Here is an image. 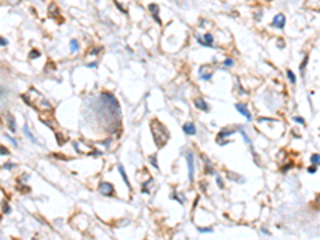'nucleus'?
Returning <instances> with one entry per match:
<instances>
[{"instance_id": "1", "label": "nucleus", "mask_w": 320, "mask_h": 240, "mask_svg": "<svg viewBox=\"0 0 320 240\" xmlns=\"http://www.w3.org/2000/svg\"><path fill=\"white\" fill-rule=\"evenodd\" d=\"M151 128H152V133H154L155 144H157L159 147H162V146H163V143H162V138H160V135H162L163 138H166V139L170 138V135H168V131H166V128L162 125V123H159L157 120H154V122L151 123Z\"/></svg>"}, {"instance_id": "2", "label": "nucleus", "mask_w": 320, "mask_h": 240, "mask_svg": "<svg viewBox=\"0 0 320 240\" xmlns=\"http://www.w3.org/2000/svg\"><path fill=\"white\" fill-rule=\"evenodd\" d=\"M98 192L104 197H112L114 195V187H112L111 183H101L99 187H98Z\"/></svg>"}, {"instance_id": "3", "label": "nucleus", "mask_w": 320, "mask_h": 240, "mask_svg": "<svg viewBox=\"0 0 320 240\" xmlns=\"http://www.w3.org/2000/svg\"><path fill=\"white\" fill-rule=\"evenodd\" d=\"M186 162H187V168H189V181L194 179V173H195V165H194V155L192 152L186 154Z\"/></svg>"}, {"instance_id": "4", "label": "nucleus", "mask_w": 320, "mask_h": 240, "mask_svg": "<svg viewBox=\"0 0 320 240\" xmlns=\"http://www.w3.org/2000/svg\"><path fill=\"white\" fill-rule=\"evenodd\" d=\"M197 42L200 43V45H205V47H214L213 43V35L210 32H207L205 35H203V39H200L199 35H197Z\"/></svg>"}, {"instance_id": "5", "label": "nucleus", "mask_w": 320, "mask_h": 240, "mask_svg": "<svg viewBox=\"0 0 320 240\" xmlns=\"http://www.w3.org/2000/svg\"><path fill=\"white\" fill-rule=\"evenodd\" d=\"M272 26L277 27V29H283V26H285V16L282 15V13L275 15L274 19H272Z\"/></svg>"}, {"instance_id": "6", "label": "nucleus", "mask_w": 320, "mask_h": 240, "mask_svg": "<svg viewBox=\"0 0 320 240\" xmlns=\"http://www.w3.org/2000/svg\"><path fill=\"white\" fill-rule=\"evenodd\" d=\"M183 130H184V133H186V135H195V133H197L195 125H194L192 122H187V123H184V125H183Z\"/></svg>"}, {"instance_id": "7", "label": "nucleus", "mask_w": 320, "mask_h": 240, "mask_svg": "<svg viewBox=\"0 0 320 240\" xmlns=\"http://www.w3.org/2000/svg\"><path fill=\"white\" fill-rule=\"evenodd\" d=\"M235 109L240 112L242 115H245V117H247L248 120H251V119H253V117H251V114H250V111H248V109L245 107L243 104H235Z\"/></svg>"}, {"instance_id": "8", "label": "nucleus", "mask_w": 320, "mask_h": 240, "mask_svg": "<svg viewBox=\"0 0 320 240\" xmlns=\"http://www.w3.org/2000/svg\"><path fill=\"white\" fill-rule=\"evenodd\" d=\"M195 106H197V109H200V111H208V104H207V101L203 98H197L195 99Z\"/></svg>"}, {"instance_id": "9", "label": "nucleus", "mask_w": 320, "mask_h": 240, "mask_svg": "<svg viewBox=\"0 0 320 240\" xmlns=\"http://www.w3.org/2000/svg\"><path fill=\"white\" fill-rule=\"evenodd\" d=\"M117 170H118V173H120V176L123 178L125 184H127V186L130 187L131 184H130V181H128V176H127V173H125V168H123V165H122V163H118V165H117Z\"/></svg>"}, {"instance_id": "10", "label": "nucleus", "mask_w": 320, "mask_h": 240, "mask_svg": "<svg viewBox=\"0 0 320 240\" xmlns=\"http://www.w3.org/2000/svg\"><path fill=\"white\" fill-rule=\"evenodd\" d=\"M230 135H234L232 130H229V128H223V130L219 131V135H218V141H221L223 138H227V136H230Z\"/></svg>"}, {"instance_id": "11", "label": "nucleus", "mask_w": 320, "mask_h": 240, "mask_svg": "<svg viewBox=\"0 0 320 240\" xmlns=\"http://www.w3.org/2000/svg\"><path fill=\"white\" fill-rule=\"evenodd\" d=\"M149 11L154 15V18H155V21L157 23H160V18H159V6L155 5V3H152V5H149Z\"/></svg>"}, {"instance_id": "12", "label": "nucleus", "mask_w": 320, "mask_h": 240, "mask_svg": "<svg viewBox=\"0 0 320 240\" xmlns=\"http://www.w3.org/2000/svg\"><path fill=\"white\" fill-rule=\"evenodd\" d=\"M6 122H8V126H10V131L15 133L16 131V125H15V119L11 115H6Z\"/></svg>"}, {"instance_id": "13", "label": "nucleus", "mask_w": 320, "mask_h": 240, "mask_svg": "<svg viewBox=\"0 0 320 240\" xmlns=\"http://www.w3.org/2000/svg\"><path fill=\"white\" fill-rule=\"evenodd\" d=\"M24 133H26V136H27V138H29V139H30V141H32V143H37L35 136H34L32 133H30V130H29V126H27V123L24 125Z\"/></svg>"}, {"instance_id": "14", "label": "nucleus", "mask_w": 320, "mask_h": 240, "mask_svg": "<svg viewBox=\"0 0 320 240\" xmlns=\"http://www.w3.org/2000/svg\"><path fill=\"white\" fill-rule=\"evenodd\" d=\"M79 48H80V45H79V42H77L75 39L70 40V53H75V51H79Z\"/></svg>"}, {"instance_id": "15", "label": "nucleus", "mask_w": 320, "mask_h": 240, "mask_svg": "<svg viewBox=\"0 0 320 240\" xmlns=\"http://www.w3.org/2000/svg\"><path fill=\"white\" fill-rule=\"evenodd\" d=\"M311 162H312V165H320V154H312Z\"/></svg>"}, {"instance_id": "16", "label": "nucleus", "mask_w": 320, "mask_h": 240, "mask_svg": "<svg viewBox=\"0 0 320 240\" xmlns=\"http://www.w3.org/2000/svg\"><path fill=\"white\" fill-rule=\"evenodd\" d=\"M307 61H309V56H304V59H302L301 66H299V71H301V74H304V71H306V66H307Z\"/></svg>"}, {"instance_id": "17", "label": "nucleus", "mask_w": 320, "mask_h": 240, "mask_svg": "<svg viewBox=\"0 0 320 240\" xmlns=\"http://www.w3.org/2000/svg\"><path fill=\"white\" fill-rule=\"evenodd\" d=\"M205 163H207V171H205V173L207 174H214V170H213V167H210V160L208 159H205Z\"/></svg>"}, {"instance_id": "18", "label": "nucleus", "mask_w": 320, "mask_h": 240, "mask_svg": "<svg viewBox=\"0 0 320 240\" xmlns=\"http://www.w3.org/2000/svg\"><path fill=\"white\" fill-rule=\"evenodd\" d=\"M287 77L290 78V82H291V83H296V75H295V74H293V72H291L290 69L287 71Z\"/></svg>"}, {"instance_id": "19", "label": "nucleus", "mask_w": 320, "mask_h": 240, "mask_svg": "<svg viewBox=\"0 0 320 240\" xmlns=\"http://www.w3.org/2000/svg\"><path fill=\"white\" fill-rule=\"evenodd\" d=\"M199 232H202V234H210V232H213V227H199Z\"/></svg>"}, {"instance_id": "20", "label": "nucleus", "mask_w": 320, "mask_h": 240, "mask_svg": "<svg viewBox=\"0 0 320 240\" xmlns=\"http://www.w3.org/2000/svg\"><path fill=\"white\" fill-rule=\"evenodd\" d=\"M224 66H226V67H230V66H234V61L230 59V58H227V59L224 61Z\"/></svg>"}, {"instance_id": "21", "label": "nucleus", "mask_w": 320, "mask_h": 240, "mask_svg": "<svg viewBox=\"0 0 320 240\" xmlns=\"http://www.w3.org/2000/svg\"><path fill=\"white\" fill-rule=\"evenodd\" d=\"M315 171H317V165H312V167L307 168V173H311V174H314Z\"/></svg>"}, {"instance_id": "22", "label": "nucleus", "mask_w": 320, "mask_h": 240, "mask_svg": "<svg viewBox=\"0 0 320 240\" xmlns=\"http://www.w3.org/2000/svg\"><path fill=\"white\" fill-rule=\"evenodd\" d=\"M258 122L263 123V122H274V119H267V117H259L258 119Z\"/></svg>"}, {"instance_id": "23", "label": "nucleus", "mask_w": 320, "mask_h": 240, "mask_svg": "<svg viewBox=\"0 0 320 240\" xmlns=\"http://www.w3.org/2000/svg\"><path fill=\"white\" fill-rule=\"evenodd\" d=\"M39 54H40L39 51H37V50H34V51H30V54H29V56H30V58H34V59H35V58H39Z\"/></svg>"}, {"instance_id": "24", "label": "nucleus", "mask_w": 320, "mask_h": 240, "mask_svg": "<svg viewBox=\"0 0 320 240\" xmlns=\"http://www.w3.org/2000/svg\"><path fill=\"white\" fill-rule=\"evenodd\" d=\"M293 120H295L296 123H301V125H304V119H302V117H295Z\"/></svg>"}, {"instance_id": "25", "label": "nucleus", "mask_w": 320, "mask_h": 240, "mask_svg": "<svg viewBox=\"0 0 320 240\" xmlns=\"http://www.w3.org/2000/svg\"><path fill=\"white\" fill-rule=\"evenodd\" d=\"M216 184H218L219 187H223V186H224V184H223V179H221V178L218 176V174H216Z\"/></svg>"}, {"instance_id": "26", "label": "nucleus", "mask_w": 320, "mask_h": 240, "mask_svg": "<svg viewBox=\"0 0 320 240\" xmlns=\"http://www.w3.org/2000/svg\"><path fill=\"white\" fill-rule=\"evenodd\" d=\"M10 211H11V210H10V205H6V203H5V205H3V213H6V215H8Z\"/></svg>"}, {"instance_id": "27", "label": "nucleus", "mask_w": 320, "mask_h": 240, "mask_svg": "<svg viewBox=\"0 0 320 240\" xmlns=\"http://www.w3.org/2000/svg\"><path fill=\"white\" fill-rule=\"evenodd\" d=\"M3 168H5V170H11V168H15V165H13V163H5Z\"/></svg>"}, {"instance_id": "28", "label": "nucleus", "mask_w": 320, "mask_h": 240, "mask_svg": "<svg viewBox=\"0 0 320 240\" xmlns=\"http://www.w3.org/2000/svg\"><path fill=\"white\" fill-rule=\"evenodd\" d=\"M6 139H10V141H11L13 144H15V146H18V141H16L15 138H11V136H8V135H6Z\"/></svg>"}, {"instance_id": "29", "label": "nucleus", "mask_w": 320, "mask_h": 240, "mask_svg": "<svg viewBox=\"0 0 320 240\" xmlns=\"http://www.w3.org/2000/svg\"><path fill=\"white\" fill-rule=\"evenodd\" d=\"M151 163H152V165H154L155 168L159 167V165H157V160H155V157H151Z\"/></svg>"}, {"instance_id": "30", "label": "nucleus", "mask_w": 320, "mask_h": 240, "mask_svg": "<svg viewBox=\"0 0 320 240\" xmlns=\"http://www.w3.org/2000/svg\"><path fill=\"white\" fill-rule=\"evenodd\" d=\"M315 207H317L319 210H320V195H319L317 198H315Z\"/></svg>"}, {"instance_id": "31", "label": "nucleus", "mask_w": 320, "mask_h": 240, "mask_svg": "<svg viewBox=\"0 0 320 240\" xmlns=\"http://www.w3.org/2000/svg\"><path fill=\"white\" fill-rule=\"evenodd\" d=\"M0 42H2V43H0L2 47H6V43H8V42L5 40V37H2V39H0Z\"/></svg>"}, {"instance_id": "32", "label": "nucleus", "mask_w": 320, "mask_h": 240, "mask_svg": "<svg viewBox=\"0 0 320 240\" xmlns=\"http://www.w3.org/2000/svg\"><path fill=\"white\" fill-rule=\"evenodd\" d=\"M2 155H8V150H6L5 147H2Z\"/></svg>"}, {"instance_id": "33", "label": "nucleus", "mask_w": 320, "mask_h": 240, "mask_svg": "<svg viewBox=\"0 0 320 240\" xmlns=\"http://www.w3.org/2000/svg\"><path fill=\"white\" fill-rule=\"evenodd\" d=\"M87 66H88V67H96L98 64H96V63H90V64H87Z\"/></svg>"}]
</instances>
